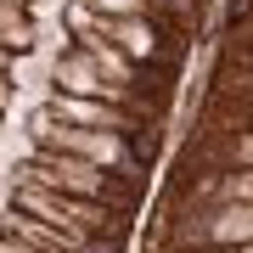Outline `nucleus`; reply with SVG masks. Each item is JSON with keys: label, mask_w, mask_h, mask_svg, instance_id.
<instances>
[{"label": "nucleus", "mask_w": 253, "mask_h": 253, "mask_svg": "<svg viewBox=\"0 0 253 253\" xmlns=\"http://www.w3.org/2000/svg\"><path fill=\"white\" fill-rule=\"evenodd\" d=\"M17 180L45 186V191H62V197L101 203V208H113L118 219H129V214L141 208V186H135V180L107 174V169H96V163H84V158H73V152H56V146H40V141L23 146V158H17Z\"/></svg>", "instance_id": "obj_1"}, {"label": "nucleus", "mask_w": 253, "mask_h": 253, "mask_svg": "<svg viewBox=\"0 0 253 253\" xmlns=\"http://www.w3.org/2000/svg\"><path fill=\"white\" fill-rule=\"evenodd\" d=\"M11 208L28 219H40V225H79V231H90L101 236V242H113L118 248V236H124L129 219H118L113 208H101V203H84V197H62V191H45V186H28L17 180V163H11Z\"/></svg>", "instance_id": "obj_2"}, {"label": "nucleus", "mask_w": 253, "mask_h": 253, "mask_svg": "<svg viewBox=\"0 0 253 253\" xmlns=\"http://www.w3.org/2000/svg\"><path fill=\"white\" fill-rule=\"evenodd\" d=\"M28 141H40V146H56V152H73V158L96 163V169H107V174H124V180H135V186L146 180V174H141V158L129 152V141H124V135L56 124V118H45V107H34V113H28Z\"/></svg>", "instance_id": "obj_3"}, {"label": "nucleus", "mask_w": 253, "mask_h": 253, "mask_svg": "<svg viewBox=\"0 0 253 253\" xmlns=\"http://www.w3.org/2000/svg\"><path fill=\"white\" fill-rule=\"evenodd\" d=\"M40 107H45V118H56V124H73V129H107V135H124V141L146 124V118L124 113V107H107V101H84V96H62V90H51Z\"/></svg>", "instance_id": "obj_4"}, {"label": "nucleus", "mask_w": 253, "mask_h": 253, "mask_svg": "<svg viewBox=\"0 0 253 253\" xmlns=\"http://www.w3.org/2000/svg\"><path fill=\"white\" fill-rule=\"evenodd\" d=\"M214 169H253V129H231V135H219V158Z\"/></svg>", "instance_id": "obj_5"}, {"label": "nucleus", "mask_w": 253, "mask_h": 253, "mask_svg": "<svg viewBox=\"0 0 253 253\" xmlns=\"http://www.w3.org/2000/svg\"><path fill=\"white\" fill-rule=\"evenodd\" d=\"M214 203H253V169L214 174Z\"/></svg>", "instance_id": "obj_6"}, {"label": "nucleus", "mask_w": 253, "mask_h": 253, "mask_svg": "<svg viewBox=\"0 0 253 253\" xmlns=\"http://www.w3.org/2000/svg\"><path fill=\"white\" fill-rule=\"evenodd\" d=\"M107 23H129V17H146V0H90Z\"/></svg>", "instance_id": "obj_7"}, {"label": "nucleus", "mask_w": 253, "mask_h": 253, "mask_svg": "<svg viewBox=\"0 0 253 253\" xmlns=\"http://www.w3.org/2000/svg\"><path fill=\"white\" fill-rule=\"evenodd\" d=\"M242 62H248V68H253V45H248V51H242Z\"/></svg>", "instance_id": "obj_8"}]
</instances>
